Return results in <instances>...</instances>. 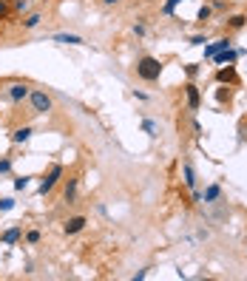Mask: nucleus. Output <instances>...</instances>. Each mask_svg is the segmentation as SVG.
Listing matches in <instances>:
<instances>
[{
  "instance_id": "1",
  "label": "nucleus",
  "mask_w": 247,
  "mask_h": 281,
  "mask_svg": "<svg viewBox=\"0 0 247 281\" xmlns=\"http://www.w3.org/2000/svg\"><path fill=\"white\" fill-rule=\"evenodd\" d=\"M134 68H136V77L145 80V82H157V80L162 77V63H159L157 57H151V54L139 57Z\"/></svg>"
},
{
  "instance_id": "2",
  "label": "nucleus",
  "mask_w": 247,
  "mask_h": 281,
  "mask_svg": "<svg viewBox=\"0 0 247 281\" xmlns=\"http://www.w3.org/2000/svg\"><path fill=\"white\" fill-rule=\"evenodd\" d=\"M26 102H29V111L37 114V117L54 111V100H51L43 88H32V94H29V100H26Z\"/></svg>"
},
{
  "instance_id": "3",
  "label": "nucleus",
  "mask_w": 247,
  "mask_h": 281,
  "mask_svg": "<svg viewBox=\"0 0 247 281\" xmlns=\"http://www.w3.org/2000/svg\"><path fill=\"white\" fill-rule=\"evenodd\" d=\"M63 176H66V168H63L60 162H54V165L48 168V173L40 179V188H37V193H40V196H48V193H51L57 185L63 182Z\"/></svg>"
},
{
  "instance_id": "4",
  "label": "nucleus",
  "mask_w": 247,
  "mask_h": 281,
  "mask_svg": "<svg viewBox=\"0 0 247 281\" xmlns=\"http://www.w3.org/2000/svg\"><path fill=\"white\" fill-rule=\"evenodd\" d=\"M6 100L9 102H14V105H23V102L29 100V94H32V85L29 82H23V80H14V82H9L6 85Z\"/></svg>"
},
{
  "instance_id": "5",
  "label": "nucleus",
  "mask_w": 247,
  "mask_h": 281,
  "mask_svg": "<svg viewBox=\"0 0 247 281\" xmlns=\"http://www.w3.org/2000/svg\"><path fill=\"white\" fill-rule=\"evenodd\" d=\"M77 193H80V176L71 173V176H63V202L66 204H74L77 202Z\"/></svg>"
},
{
  "instance_id": "6",
  "label": "nucleus",
  "mask_w": 247,
  "mask_h": 281,
  "mask_svg": "<svg viewBox=\"0 0 247 281\" xmlns=\"http://www.w3.org/2000/svg\"><path fill=\"white\" fill-rule=\"evenodd\" d=\"M85 225H88L85 216H68L66 222H63V233H66V236H77V233L85 230Z\"/></svg>"
},
{
  "instance_id": "7",
  "label": "nucleus",
  "mask_w": 247,
  "mask_h": 281,
  "mask_svg": "<svg viewBox=\"0 0 247 281\" xmlns=\"http://www.w3.org/2000/svg\"><path fill=\"white\" fill-rule=\"evenodd\" d=\"M216 82H222V85H239V71L236 66L230 63V66H222L216 71Z\"/></svg>"
},
{
  "instance_id": "8",
  "label": "nucleus",
  "mask_w": 247,
  "mask_h": 281,
  "mask_svg": "<svg viewBox=\"0 0 247 281\" xmlns=\"http://www.w3.org/2000/svg\"><path fill=\"white\" fill-rule=\"evenodd\" d=\"M185 97H188V108H191V111H199L202 94H199V85H196V82H188V85H185Z\"/></svg>"
},
{
  "instance_id": "9",
  "label": "nucleus",
  "mask_w": 247,
  "mask_h": 281,
  "mask_svg": "<svg viewBox=\"0 0 247 281\" xmlns=\"http://www.w3.org/2000/svg\"><path fill=\"white\" fill-rule=\"evenodd\" d=\"M51 40H54V43H60V45H85V37L71 34V32H60V34H54Z\"/></svg>"
},
{
  "instance_id": "10",
  "label": "nucleus",
  "mask_w": 247,
  "mask_h": 281,
  "mask_svg": "<svg viewBox=\"0 0 247 281\" xmlns=\"http://www.w3.org/2000/svg\"><path fill=\"white\" fill-rule=\"evenodd\" d=\"M23 239V227L20 225H14V227H9V230H3V233H0V244H17V241H20Z\"/></svg>"
},
{
  "instance_id": "11",
  "label": "nucleus",
  "mask_w": 247,
  "mask_h": 281,
  "mask_svg": "<svg viewBox=\"0 0 247 281\" xmlns=\"http://www.w3.org/2000/svg\"><path fill=\"white\" fill-rule=\"evenodd\" d=\"M32 125H20V128H14V131H11V142H14V145H26V142H29V139H32Z\"/></svg>"
},
{
  "instance_id": "12",
  "label": "nucleus",
  "mask_w": 247,
  "mask_h": 281,
  "mask_svg": "<svg viewBox=\"0 0 247 281\" xmlns=\"http://www.w3.org/2000/svg\"><path fill=\"white\" fill-rule=\"evenodd\" d=\"M225 48H230V40L227 37H222V40H216V43H210V45H205V57L207 60H213L219 51H225Z\"/></svg>"
},
{
  "instance_id": "13",
  "label": "nucleus",
  "mask_w": 247,
  "mask_h": 281,
  "mask_svg": "<svg viewBox=\"0 0 247 281\" xmlns=\"http://www.w3.org/2000/svg\"><path fill=\"white\" fill-rule=\"evenodd\" d=\"M236 57H239L236 48H225V51H219V54L213 57V63L216 66H230V63H236Z\"/></svg>"
},
{
  "instance_id": "14",
  "label": "nucleus",
  "mask_w": 247,
  "mask_h": 281,
  "mask_svg": "<svg viewBox=\"0 0 247 281\" xmlns=\"http://www.w3.org/2000/svg\"><path fill=\"white\" fill-rule=\"evenodd\" d=\"M40 23H43V14H40V11H32V14H23L20 26L26 29V32H32V29H37Z\"/></svg>"
},
{
  "instance_id": "15",
  "label": "nucleus",
  "mask_w": 247,
  "mask_h": 281,
  "mask_svg": "<svg viewBox=\"0 0 247 281\" xmlns=\"http://www.w3.org/2000/svg\"><path fill=\"white\" fill-rule=\"evenodd\" d=\"M182 182H185V188H196V170H193V165L191 162H185L182 165Z\"/></svg>"
},
{
  "instance_id": "16",
  "label": "nucleus",
  "mask_w": 247,
  "mask_h": 281,
  "mask_svg": "<svg viewBox=\"0 0 247 281\" xmlns=\"http://www.w3.org/2000/svg\"><path fill=\"white\" fill-rule=\"evenodd\" d=\"M219 199H222V188H219V185L205 188V193H202V202H205V204H216Z\"/></svg>"
},
{
  "instance_id": "17",
  "label": "nucleus",
  "mask_w": 247,
  "mask_h": 281,
  "mask_svg": "<svg viewBox=\"0 0 247 281\" xmlns=\"http://www.w3.org/2000/svg\"><path fill=\"white\" fill-rule=\"evenodd\" d=\"M245 26H247V17H245V14H233V17L227 20V29H233V32L245 29Z\"/></svg>"
},
{
  "instance_id": "18",
  "label": "nucleus",
  "mask_w": 247,
  "mask_h": 281,
  "mask_svg": "<svg viewBox=\"0 0 247 281\" xmlns=\"http://www.w3.org/2000/svg\"><path fill=\"white\" fill-rule=\"evenodd\" d=\"M29 6H32V0H11V11L14 14H26Z\"/></svg>"
},
{
  "instance_id": "19",
  "label": "nucleus",
  "mask_w": 247,
  "mask_h": 281,
  "mask_svg": "<svg viewBox=\"0 0 247 281\" xmlns=\"http://www.w3.org/2000/svg\"><path fill=\"white\" fill-rule=\"evenodd\" d=\"M14 196H3V199H0V213H9V210H14Z\"/></svg>"
},
{
  "instance_id": "20",
  "label": "nucleus",
  "mask_w": 247,
  "mask_h": 281,
  "mask_svg": "<svg viewBox=\"0 0 247 281\" xmlns=\"http://www.w3.org/2000/svg\"><path fill=\"white\" fill-rule=\"evenodd\" d=\"M29 182H32V176H17V179H14V191L23 193L26 188H29Z\"/></svg>"
},
{
  "instance_id": "21",
  "label": "nucleus",
  "mask_w": 247,
  "mask_h": 281,
  "mask_svg": "<svg viewBox=\"0 0 247 281\" xmlns=\"http://www.w3.org/2000/svg\"><path fill=\"white\" fill-rule=\"evenodd\" d=\"M40 239H43L40 230H29V233H26V244H40Z\"/></svg>"
},
{
  "instance_id": "22",
  "label": "nucleus",
  "mask_w": 247,
  "mask_h": 281,
  "mask_svg": "<svg viewBox=\"0 0 247 281\" xmlns=\"http://www.w3.org/2000/svg\"><path fill=\"white\" fill-rule=\"evenodd\" d=\"M14 168V159L11 157H0V173H9Z\"/></svg>"
},
{
  "instance_id": "23",
  "label": "nucleus",
  "mask_w": 247,
  "mask_h": 281,
  "mask_svg": "<svg viewBox=\"0 0 247 281\" xmlns=\"http://www.w3.org/2000/svg\"><path fill=\"white\" fill-rule=\"evenodd\" d=\"M142 131L148 136H157V122H151V120H142Z\"/></svg>"
},
{
  "instance_id": "24",
  "label": "nucleus",
  "mask_w": 247,
  "mask_h": 281,
  "mask_svg": "<svg viewBox=\"0 0 247 281\" xmlns=\"http://www.w3.org/2000/svg\"><path fill=\"white\" fill-rule=\"evenodd\" d=\"M9 14H11V3L9 0H0V20H6Z\"/></svg>"
},
{
  "instance_id": "25",
  "label": "nucleus",
  "mask_w": 247,
  "mask_h": 281,
  "mask_svg": "<svg viewBox=\"0 0 247 281\" xmlns=\"http://www.w3.org/2000/svg\"><path fill=\"white\" fill-rule=\"evenodd\" d=\"M210 14H213V9H210V6H202V9H199V23H207Z\"/></svg>"
},
{
  "instance_id": "26",
  "label": "nucleus",
  "mask_w": 247,
  "mask_h": 281,
  "mask_svg": "<svg viewBox=\"0 0 247 281\" xmlns=\"http://www.w3.org/2000/svg\"><path fill=\"white\" fill-rule=\"evenodd\" d=\"M179 3H182V0H168V3L162 6V14H173V9H176Z\"/></svg>"
},
{
  "instance_id": "27",
  "label": "nucleus",
  "mask_w": 247,
  "mask_h": 281,
  "mask_svg": "<svg viewBox=\"0 0 247 281\" xmlns=\"http://www.w3.org/2000/svg\"><path fill=\"white\" fill-rule=\"evenodd\" d=\"M185 74H188V77H196V74H199V66H196V63H188V66H185Z\"/></svg>"
},
{
  "instance_id": "28",
  "label": "nucleus",
  "mask_w": 247,
  "mask_h": 281,
  "mask_svg": "<svg viewBox=\"0 0 247 281\" xmlns=\"http://www.w3.org/2000/svg\"><path fill=\"white\" fill-rule=\"evenodd\" d=\"M145 32H148L145 23H134V34H136V37H145Z\"/></svg>"
},
{
  "instance_id": "29",
  "label": "nucleus",
  "mask_w": 247,
  "mask_h": 281,
  "mask_svg": "<svg viewBox=\"0 0 247 281\" xmlns=\"http://www.w3.org/2000/svg\"><path fill=\"white\" fill-rule=\"evenodd\" d=\"M210 9H216V11H225V9H227V3H225V0H216V3L210 6Z\"/></svg>"
},
{
  "instance_id": "30",
  "label": "nucleus",
  "mask_w": 247,
  "mask_h": 281,
  "mask_svg": "<svg viewBox=\"0 0 247 281\" xmlns=\"http://www.w3.org/2000/svg\"><path fill=\"white\" fill-rule=\"evenodd\" d=\"M202 43H207L202 34H196V37H191V45H202Z\"/></svg>"
},
{
  "instance_id": "31",
  "label": "nucleus",
  "mask_w": 247,
  "mask_h": 281,
  "mask_svg": "<svg viewBox=\"0 0 247 281\" xmlns=\"http://www.w3.org/2000/svg\"><path fill=\"white\" fill-rule=\"evenodd\" d=\"M242 142H247V122H242V136H239Z\"/></svg>"
},
{
  "instance_id": "32",
  "label": "nucleus",
  "mask_w": 247,
  "mask_h": 281,
  "mask_svg": "<svg viewBox=\"0 0 247 281\" xmlns=\"http://www.w3.org/2000/svg\"><path fill=\"white\" fill-rule=\"evenodd\" d=\"M105 6H117V3H123V0H102Z\"/></svg>"
},
{
  "instance_id": "33",
  "label": "nucleus",
  "mask_w": 247,
  "mask_h": 281,
  "mask_svg": "<svg viewBox=\"0 0 247 281\" xmlns=\"http://www.w3.org/2000/svg\"><path fill=\"white\" fill-rule=\"evenodd\" d=\"M0 117H3V105H0Z\"/></svg>"
},
{
  "instance_id": "34",
  "label": "nucleus",
  "mask_w": 247,
  "mask_h": 281,
  "mask_svg": "<svg viewBox=\"0 0 247 281\" xmlns=\"http://www.w3.org/2000/svg\"><path fill=\"white\" fill-rule=\"evenodd\" d=\"M245 68H247V66H245Z\"/></svg>"
}]
</instances>
